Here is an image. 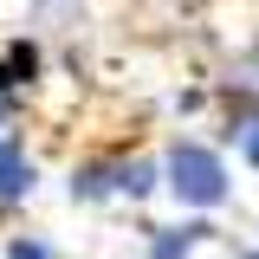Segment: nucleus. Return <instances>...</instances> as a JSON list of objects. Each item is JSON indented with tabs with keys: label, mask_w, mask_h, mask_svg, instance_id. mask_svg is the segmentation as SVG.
<instances>
[{
	"label": "nucleus",
	"mask_w": 259,
	"mask_h": 259,
	"mask_svg": "<svg viewBox=\"0 0 259 259\" xmlns=\"http://www.w3.org/2000/svg\"><path fill=\"white\" fill-rule=\"evenodd\" d=\"M168 188L182 194L188 207H221L227 201V168L214 149H194V143H182L175 156H168Z\"/></svg>",
	"instance_id": "1"
},
{
	"label": "nucleus",
	"mask_w": 259,
	"mask_h": 259,
	"mask_svg": "<svg viewBox=\"0 0 259 259\" xmlns=\"http://www.w3.org/2000/svg\"><path fill=\"white\" fill-rule=\"evenodd\" d=\"M26 188H32V168L20 162V149H13V143H0V201H20Z\"/></svg>",
	"instance_id": "2"
},
{
	"label": "nucleus",
	"mask_w": 259,
	"mask_h": 259,
	"mask_svg": "<svg viewBox=\"0 0 259 259\" xmlns=\"http://www.w3.org/2000/svg\"><path fill=\"white\" fill-rule=\"evenodd\" d=\"M32 65H39V52H32V46H13V52H7V65H0V91L26 84V78H32Z\"/></svg>",
	"instance_id": "3"
},
{
	"label": "nucleus",
	"mask_w": 259,
	"mask_h": 259,
	"mask_svg": "<svg viewBox=\"0 0 259 259\" xmlns=\"http://www.w3.org/2000/svg\"><path fill=\"white\" fill-rule=\"evenodd\" d=\"M110 188H123V194H149V188H156V168H149V162H130V168H117V182H110Z\"/></svg>",
	"instance_id": "4"
},
{
	"label": "nucleus",
	"mask_w": 259,
	"mask_h": 259,
	"mask_svg": "<svg viewBox=\"0 0 259 259\" xmlns=\"http://www.w3.org/2000/svg\"><path fill=\"white\" fill-rule=\"evenodd\" d=\"M201 233H207V227H182V233H168V240H156V253H149V259H182V253L194 246V240H201Z\"/></svg>",
	"instance_id": "5"
},
{
	"label": "nucleus",
	"mask_w": 259,
	"mask_h": 259,
	"mask_svg": "<svg viewBox=\"0 0 259 259\" xmlns=\"http://www.w3.org/2000/svg\"><path fill=\"white\" fill-rule=\"evenodd\" d=\"M240 149H246V162H253V168H259V117H253V123H246V130H240Z\"/></svg>",
	"instance_id": "6"
},
{
	"label": "nucleus",
	"mask_w": 259,
	"mask_h": 259,
	"mask_svg": "<svg viewBox=\"0 0 259 259\" xmlns=\"http://www.w3.org/2000/svg\"><path fill=\"white\" fill-rule=\"evenodd\" d=\"M7 259H52V253H46L39 240H13V253H7Z\"/></svg>",
	"instance_id": "7"
},
{
	"label": "nucleus",
	"mask_w": 259,
	"mask_h": 259,
	"mask_svg": "<svg viewBox=\"0 0 259 259\" xmlns=\"http://www.w3.org/2000/svg\"><path fill=\"white\" fill-rule=\"evenodd\" d=\"M0 110H7V91H0Z\"/></svg>",
	"instance_id": "8"
}]
</instances>
